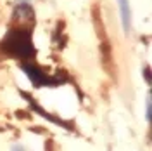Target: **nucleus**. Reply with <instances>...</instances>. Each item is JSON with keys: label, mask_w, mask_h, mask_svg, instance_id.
Segmentation results:
<instances>
[{"label": "nucleus", "mask_w": 152, "mask_h": 151, "mask_svg": "<svg viewBox=\"0 0 152 151\" xmlns=\"http://www.w3.org/2000/svg\"><path fill=\"white\" fill-rule=\"evenodd\" d=\"M4 52L16 59H31L35 56L33 38L28 28H10L2 38Z\"/></svg>", "instance_id": "nucleus-1"}, {"label": "nucleus", "mask_w": 152, "mask_h": 151, "mask_svg": "<svg viewBox=\"0 0 152 151\" xmlns=\"http://www.w3.org/2000/svg\"><path fill=\"white\" fill-rule=\"evenodd\" d=\"M21 68L28 75L29 80L33 82L35 87H43V85H47V87H57V85L64 84L67 80V76H61V78H59V75L48 76L42 68L37 66V64H33V63H21Z\"/></svg>", "instance_id": "nucleus-2"}, {"label": "nucleus", "mask_w": 152, "mask_h": 151, "mask_svg": "<svg viewBox=\"0 0 152 151\" xmlns=\"http://www.w3.org/2000/svg\"><path fill=\"white\" fill-rule=\"evenodd\" d=\"M119 4V9H121V21H123V28L128 33L132 30V10L128 5V0H118Z\"/></svg>", "instance_id": "nucleus-3"}, {"label": "nucleus", "mask_w": 152, "mask_h": 151, "mask_svg": "<svg viewBox=\"0 0 152 151\" xmlns=\"http://www.w3.org/2000/svg\"><path fill=\"white\" fill-rule=\"evenodd\" d=\"M35 18V12L31 9L29 4H19L18 7L14 9V19H26V21H33Z\"/></svg>", "instance_id": "nucleus-4"}, {"label": "nucleus", "mask_w": 152, "mask_h": 151, "mask_svg": "<svg viewBox=\"0 0 152 151\" xmlns=\"http://www.w3.org/2000/svg\"><path fill=\"white\" fill-rule=\"evenodd\" d=\"M145 116H147V122H152V108H151V94H149V97H147V113H145Z\"/></svg>", "instance_id": "nucleus-5"}, {"label": "nucleus", "mask_w": 152, "mask_h": 151, "mask_svg": "<svg viewBox=\"0 0 152 151\" xmlns=\"http://www.w3.org/2000/svg\"><path fill=\"white\" fill-rule=\"evenodd\" d=\"M143 75H145V80H147V84H151V68H149V66L143 70Z\"/></svg>", "instance_id": "nucleus-6"}]
</instances>
